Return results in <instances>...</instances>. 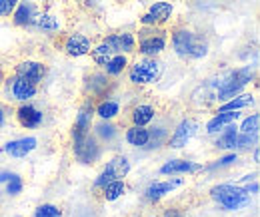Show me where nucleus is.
Segmentation results:
<instances>
[{"instance_id": "nucleus-1", "label": "nucleus", "mask_w": 260, "mask_h": 217, "mask_svg": "<svg viewBox=\"0 0 260 217\" xmlns=\"http://www.w3.org/2000/svg\"><path fill=\"white\" fill-rule=\"evenodd\" d=\"M170 40H172V50L176 52V56H180L184 60H200L208 54V42L198 32H192L188 28H178L172 32Z\"/></svg>"}, {"instance_id": "nucleus-2", "label": "nucleus", "mask_w": 260, "mask_h": 217, "mask_svg": "<svg viewBox=\"0 0 260 217\" xmlns=\"http://www.w3.org/2000/svg\"><path fill=\"white\" fill-rule=\"evenodd\" d=\"M210 197L224 209V211H240L252 203V195L240 186L220 184L210 189Z\"/></svg>"}, {"instance_id": "nucleus-3", "label": "nucleus", "mask_w": 260, "mask_h": 217, "mask_svg": "<svg viewBox=\"0 0 260 217\" xmlns=\"http://www.w3.org/2000/svg\"><path fill=\"white\" fill-rule=\"evenodd\" d=\"M254 80V68H250V66H244V68H238V70H232V72H228L224 74L220 80H218V84H214L216 86V98L218 100H230V98H234L236 94H240L242 88H246L250 82Z\"/></svg>"}, {"instance_id": "nucleus-4", "label": "nucleus", "mask_w": 260, "mask_h": 217, "mask_svg": "<svg viewBox=\"0 0 260 217\" xmlns=\"http://www.w3.org/2000/svg\"><path fill=\"white\" fill-rule=\"evenodd\" d=\"M162 74V64L156 58H140L130 66L128 64V80L136 86L154 84Z\"/></svg>"}, {"instance_id": "nucleus-5", "label": "nucleus", "mask_w": 260, "mask_h": 217, "mask_svg": "<svg viewBox=\"0 0 260 217\" xmlns=\"http://www.w3.org/2000/svg\"><path fill=\"white\" fill-rule=\"evenodd\" d=\"M166 50V32L154 30V26H144L138 34V54L144 58H156Z\"/></svg>"}, {"instance_id": "nucleus-6", "label": "nucleus", "mask_w": 260, "mask_h": 217, "mask_svg": "<svg viewBox=\"0 0 260 217\" xmlns=\"http://www.w3.org/2000/svg\"><path fill=\"white\" fill-rule=\"evenodd\" d=\"M130 173V161L126 155H114L106 161V165L102 167V171L98 173L94 180V189H102L108 182L112 180H124Z\"/></svg>"}, {"instance_id": "nucleus-7", "label": "nucleus", "mask_w": 260, "mask_h": 217, "mask_svg": "<svg viewBox=\"0 0 260 217\" xmlns=\"http://www.w3.org/2000/svg\"><path fill=\"white\" fill-rule=\"evenodd\" d=\"M4 86H6L8 100H16V102H22V104L28 102V100H32L34 96H36V92H38V86L36 84L24 80V78H20V76L8 78L4 82Z\"/></svg>"}, {"instance_id": "nucleus-8", "label": "nucleus", "mask_w": 260, "mask_h": 217, "mask_svg": "<svg viewBox=\"0 0 260 217\" xmlns=\"http://www.w3.org/2000/svg\"><path fill=\"white\" fill-rule=\"evenodd\" d=\"M92 122H94V106H92L90 100H86V102L78 108V114H76V118H74L72 132H70L72 142H76V140L88 136L90 129H92Z\"/></svg>"}, {"instance_id": "nucleus-9", "label": "nucleus", "mask_w": 260, "mask_h": 217, "mask_svg": "<svg viewBox=\"0 0 260 217\" xmlns=\"http://www.w3.org/2000/svg\"><path fill=\"white\" fill-rule=\"evenodd\" d=\"M72 150H74V157L84 165L96 163L98 157H100V146H98L96 138H92L90 134L72 142Z\"/></svg>"}, {"instance_id": "nucleus-10", "label": "nucleus", "mask_w": 260, "mask_h": 217, "mask_svg": "<svg viewBox=\"0 0 260 217\" xmlns=\"http://www.w3.org/2000/svg\"><path fill=\"white\" fill-rule=\"evenodd\" d=\"M196 132H198V122H196V120H192V118L180 120L178 125L174 127V134H172L170 140H168V148H172V150H182V148H186V144L196 136Z\"/></svg>"}, {"instance_id": "nucleus-11", "label": "nucleus", "mask_w": 260, "mask_h": 217, "mask_svg": "<svg viewBox=\"0 0 260 217\" xmlns=\"http://www.w3.org/2000/svg\"><path fill=\"white\" fill-rule=\"evenodd\" d=\"M62 48L70 58H80V56H86L92 50V40L82 32H72L64 40Z\"/></svg>"}, {"instance_id": "nucleus-12", "label": "nucleus", "mask_w": 260, "mask_h": 217, "mask_svg": "<svg viewBox=\"0 0 260 217\" xmlns=\"http://www.w3.org/2000/svg\"><path fill=\"white\" fill-rule=\"evenodd\" d=\"M182 184H184L182 178H172V180H166V182H152L150 186L144 189V197L150 203H158L162 197H166L168 193H172L176 187H180Z\"/></svg>"}, {"instance_id": "nucleus-13", "label": "nucleus", "mask_w": 260, "mask_h": 217, "mask_svg": "<svg viewBox=\"0 0 260 217\" xmlns=\"http://www.w3.org/2000/svg\"><path fill=\"white\" fill-rule=\"evenodd\" d=\"M102 42H106L116 54H132L136 52V38L132 32H116V34H108L106 38H102Z\"/></svg>"}, {"instance_id": "nucleus-14", "label": "nucleus", "mask_w": 260, "mask_h": 217, "mask_svg": "<svg viewBox=\"0 0 260 217\" xmlns=\"http://www.w3.org/2000/svg\"><path fill=\"white\" fill-rule=\"evenodd\" d=\"M36 146H38V140L34 136H26V138H18V140H12V142L4 144L2 152L8 154L10 157L20 159V157H26L28 154H32Z\"/></svg>"}, {"instance_id": "nucleus-15", "label": "nucleus", "mask_w": 260, "mask_h": 217, "mask_svg": "<svg viewBox=\"0 0 260 217\" xmlns=\"http://www.w3.org/2000/svg\"><path fill=\"white\" fill-rule=\"evenodd\" d=\"M14 76H20L32 84H40L46 76V66L42 62H36V60H26V62H20L14 70Z\"/></svg>"}, {"instance_id": "nucleus-16", "label": "nucleus", "mask_w": 260, "mask_h": 217, "mask_svg": "<svg viewBox=\"0 0 260 217\" xmlns=\"http://www.w3.org/2000/svg\"><path fill=\"white\" fill-rule=\"evenodd\" d=\"M16 120H18V124L22 125V127H26V129H34V127H38V125L42 124L44 114H42L36 106L28 104V102H24V104L16 110Z\"/></svg>"}, {"instance_id": "nucleus-17", "label": "nucleus", "mask_w": 260, "mask_h": 217, "mask_svg": "<svg viewBox=\"0 0 260 217\" xmlns=\"http://www.w3.org/2000/svg\"><path fill=\"white\" fill-rule=\"evenodd\" d=\"M196 171H202V165L190 159H170L160 167L162 176H186V173H196Z\"/></svg>"}, {"instance_id": "nucleus-18", "label": "nucleus", "mask_w": 260, "mask_h": 217, "mask_svg": "<svg viewBox=\"0 0 260 217\" xmlns=\"http://www.w3.org/2000/svg\"><path fill=\"white\" fill-rule=\"evenodd\" d=\"M36 14H38L36 4L32 0H24V2H18V6L14 8V12L10 16H12V22L16 26H32Z\"/></svg>"}, {"instance_id": "nucleus-19", "label": "nucleus", "mask_w": 260, "mask_h": 217, "mask_svg": "<svg viewBox=\"0 0 260 217\" xmlns=\"http://www.w3.org/2000/svg\"><path fill=\"white\" fill-rule=\"evenodd\" d=\"M240 118V112H216V116H212L206 124V134L214 136L220 129H224L228 124H234Z\"/></svg>"}, {"instance_id": "nucleus-20", "label": "nucleus", "mask_w": 260, "mask_h": 217, "mask_svg": "<svg viewBox=\"0 0 260 217\" xmlns=\"http://www.w3.org/2000/svg\"><path fill=\"white\" fill-rule=\"evenodd\" d=\"M250 106H254V94H236L222 106H218V112H242Z\"/></svg>"}, {"instance_id": "nucleus-21", "label": "nucleus", "mask_w": 260, "mask_h": 217, "mask_svg": "<svg viewBox=\"0 0 260 217\" xmlns=\"http://www.w3.org/2000/svg\"><path fill=\"white\" fill-rule=\"evenodd\" d=\"M148 14L154 18L156 24H164V22H170L172 14H174V4L168 2V0H158V2H152L150 8H148Z\"/></svg>"}, {"instance_id": "nucleus-22", "label": "nucleus", "mask_w": 260, "mask_h": 217, "mask_svg": "<svg viewBox=\"0 0 260 217\" xmlns=\"http://www.w3.org/2000/svg\"><path fill=\"white\" fill-rule=\"evenodd\" d=\"M156 116V110L150 106V104H138L132 108V114H130V120H132V125H146L150 124Z\"/></svg>"}, {"instance_id": "nucleus-23", "label": "nucleus", "mask_w": 260, "mask_h": 217, "mask_svg": "<svg viewBox=\"0 0 260 217\" xmlns=\"http://www.w3.org/2000/svg\"><path fill=\"white\" fill-rule=\"evenodd\" d=\"M124 140L132 148H146L148 140H150V129H146L142 125H130L124 134Z\"/></svg>"}, {"instance_id": "nucleus-24", "label": "nucleus", "mask_w": 260, "mask_h": 217, "mask_svg": "<svg viewBox=\"0 0 260 217\" xmlns=\"http://www.w3.org/2000/svg\"><path fill=\"white\" fill-rule=\"evenodd\" d=\"M236 136H238V125L228 124L224 129L218 132V138H216V148L218 150H236Z\"/></svg>"}, {"instance_id": "nucleus-25", "label": "nucleus", "mask_w": 260, "mask_h": 217, "mask_svg": "<svg viewBox=\"0 0 260 217\" xmlns=\"http://www.w3.org/2000/svg\"><path fill=\"white\" fill-rule=\"evenodd\" d=\"M120 114V102L118 100H102L98 106H94V116L100 120H114Z\"/></svg>"}, {"instance_id": "nucleus-26", "label": "nucleus", "mask_w": 260, "mask_h": 217, "mask_svg": "<svg viewBox=\"0 0 260 217\" xmlns=\"http://www.w3.org/2000/svg\"><path fill=\"white\" fill-rule=\"evenodd\" d=\"M108 88H110V78L106 74L96 72L86 80V90L90 92V96H104Z\"/></svg>"}, {"instance_id": "nucleus-27", "label": "nucleus", "mask_w": 260, "mask_h": 217, "mask_svg": "<svg viewBox=\"0 0 260 217\" xmlns=\"http://www.w3.org/2000/svg\"><path fill=\"white\" fill-rule=\"evenodd\" d=\"M32 26H36L38 30L46 32V34H54V32L60 30V20H58L54 14H46V12H42V14H36Z\"/></svg>"}, {"instance_id": "nucleus-28", "label": "nucleus", "mask_w": 260, "mask_h": 217, "mask_svg": "<svg viewBox=\"0 0 260 217\" xmlns=\"http://www.w3.org/2000/svg\"><path fill=\"white\" fill-rule=\"evenodd\" d=\"M128 68V58L126 54H114L108 62L104 64V70H106V76H120L124 70Z\"/></svg>"}, {"instance_id": "nucleus-29", "label": "nucleus", "mask_w": 260, "mask_h": 217, "mask_svg": "<svg viewBox=\"0 0 260 217\" xmlns=\"http://www.w3.org/2000/svg\"><path fill=\"white\" fill-rule=\"evenodd\" d=\"M124 191H126L124 180H112V182H108L106 186L102 187V195H104L106 201H116V199H120V197L124 195Z\"/></svg>"}, {"instance_id": "nucleus-30", "label": "nucleus", "mask_w": 260, "mask_h": 217, "mask_svg": "<svg viewBox=\"0 0 260 217\" xmlns=\"http://www.w3.org/2000/svg\"><path fill=\"white\" fill-rule=\"evenodd\" d=\"M90 56H92V60H94V64H98V66H102L104 68V64L108 62L116 52L106 44V42H100L96 48H92L90 52H88Z\"/></svg>"}, {"instance_id": "nucleus-31", "label": "nucleus", "mask_w": 260, "mask_h": 217, "mask_svg": "<svg viewBox=\"0 0 260 217\" xmlns=\"http://www.w3.org/2000/svg\"><path fill=\"white\" fill-rule=\"evenodd\" d=\"M94 134L104 142H112L118 136V127L114 124H110V120H102L98 125H94Z\"/></svg>"}, {"instance_id": "nucleus-32", "label": "nucleus", "mask_w": 260, "mask_h": 217, "mask_svg": "<svg viewBox=\"0 0 260 217\" xmlns=\"http://www.w3.org/2000/svg\"><path fill=\"white\" fill-rule=\"evenodd\" d=\"M258 125H260V116L258 114H250L242 120V124L238 127L240 134H258Z\"/></svg>"}, {"instance_id": "nucleus-33", "label": "nucleus", "mask_w": 260, "mask_h": 217, "mask_svg": "<svg viewBox=\"0 0 260 217\" xmlns=\"http://www.w3.org/2000/svg\"><path fill=\"white\" fill-rule=\"evenodd\" d=\"M236 161H238V155L234 154V152H230V154L222 155L220 159H216L214 163H210V165H206V167H202V169H208V171H214V169H224V167L234 165Z\"/></svg>"}, {"instance_id": "nucleus-34", "label": "nucleus", "mask_w": 260, "mask_h": 217, "mask_svg": "<svg viewBox=\"0 0 260 217\" xmlns=\"http://www.w3.org/2000/svg\"><path fill=\"white\" fill-rule=\"evenodd\" d=\"M258 144V134H240L236 136V148L238 150H250V148H256Z\"/></svg>"}, {"instance_id": "nucleus-35", "label": "nucleus", "mask_w": 260, "mask_h": 217, "mask_svg": "<svg viewBox=\"0 0 260 217\" xmlns=\"http://www.w3.org/2000/svg\"><path fill=\"white\" fill-rule=\"evenodd\" d=\"M32 217H62V209L52 203H42L34 209Z\"/></svg>"}, {"instance_id": "nucleus-36", "label": "nucleus", "mask_w": 260, "mask_h": 217, "mask_svg": "<svg viewBox=\"0 0 260 217\" xmlns=\"http://www.w3.org/2000/svg\"><path fill=\"white\" fill-rule=\"evenodd\" d=\"M22 187H24L22 178L16 176V173H12L10 180L6 182V193H8V195H18V193H22Z\"/></svg>"}, {"instance_id": "nucleus-37", "label": "nucleus", "mask_w": 260, "mask_h": 217, "mask_svg": "<svg viewBox=\"0 0 260 217\" xmlns=\"http://www.w3.org/2000/svg\"><path fill=\"white\" fill-rule=\"evenodd\" d=\"M20 0H0V16H10Z\"/></svg>"}, {"instance_id": "nucleus-38", "label": "nucleus", "mask_w": 260, "mask_h": 217, "mask_svg": "<svg viewBox=\"0 0 260 217\" xmlns=\"http://www.w3.org/2000/svg\"><path fill=\"white\" fill-rule=\"evenodd\" d=\"M4 124H6V110H4V106L0 104V129L4 127Z\"/></svg>"}, {"instance_id": "nucleus-39", "label": "nucleus", "mask_w": 260, "mask_h": 217, "mask_svg": "<svg viewBox=\"0 0 260 217\" xmlns=\"http://www.w3.org/2000/svg\"><path fill=\"white\" fill-rule=\"evenodd\" d=\"M10 176H12L10 171H0V184H6L10 180Z\"/></svg>"}, {"instance_id": "nucleus-40", "label": "nucleus", "mask_w": 260, "mask_h": 217, "mask_svg": "<svg viewBox=\"0 0 260 217\" xmlns=\"http://www.w3.org/2000/svg\"><path fill=\"white\" fill-rule=\"evenodd\" d=\"M252 159H254V163H258V159H260V150H258V148H254V154H252Z\"/></svg>"}, {"instance_id": "nucleus-41", "label": "nucleus", "mask_w": 260, "mask_h": 217, "mask_svg": "<svg viewBox=\"0 0 260 217\" xmlns=\"http://www.w3.org/2000/svg\"><path fill=\"white\" fill-rule=\"evenodd\" d=\"M160 217H184V215H180V213H176V211H168V213H164V215H160Z\"/></svg>"}, {"instance_id": "nucleus-42", "label": "nucleus", "mask_w": 260, "mask_h": 217, "mask_svg": "<svg viewBox=\"0 0 260 217\" xmlns=\"http://www.w3.org/2000/svg\"><path fill=\"white\" fill-rule=\"evenodd\" d=\"M0 84H2V78H0Z\"/></svg>"}]
</instances>
